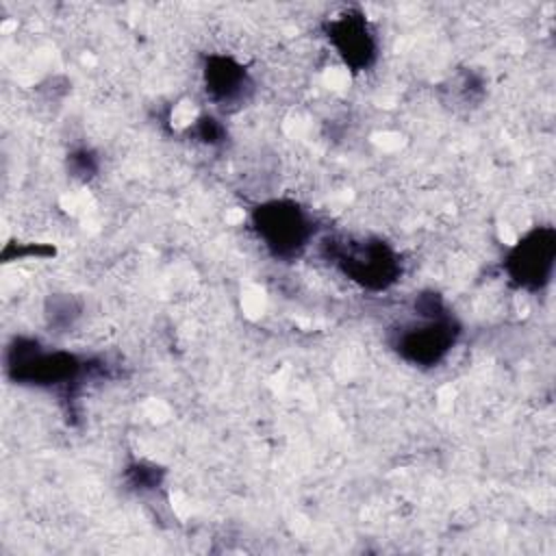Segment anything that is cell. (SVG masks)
Here are the masks:
<instances>
[{
	"mask_svg": "<svg viewBox=\"0 0 556 556\" xmlns=\"http://www.w3.org/2000/svg\"><path fill=\"white\" fill-rule=\"evenodd\" d=\"M252 219L258 239H263L276 256L298 254L311 237V219L295 202L274 200L261 204Z\"/></svg>",
	"mask_w": 556,
	"mask_h": 556,
	"instance_id": "6da1fadb",
	"label": "cell"
},
{
	"mask_svg": "<svg viewBox=\"0 0 556 556\" xmlns=\"http://www.w3.org/2000/svg\"><path fill=\"white\" fill-rule=\"evenodd\" d=\"M556 237L552 228H532L521 237L506 258L508 276L523 289L536 291L547 285L554 267Z\"/></svg>",
	"mask_w": 556,
	"mask_h": 556,
	"instance_id": "7a4b0ae2",
	"label": "cell"
},
{
	"mask_svg": "<svg viewBox=\"0 0 556 556\" xmlns=\"http://www.w3.org/2000/svg\"><path fill=\"white\" fill-rule=\"evenodd\" d=\"M454 337H456L454 324L450 319H443L439 313H434L428 321L406 328V332L400 334L397 350L402 352L404 358L413 363L434 365L452 348Z\"/></svg>",
	"mask_w": 556,
	"mask_h": 556,
	"instance_id": "3957f363",
	"label": "cell"
},
{
	"mask_svg": "<svg viewBox=\"0 0 556 556\" xmlns=\"http://www.w3.org/2000/svg\"><path fill=\"white\" fill-rule=\"evenodd\" d=\"M328 37L337 48V54L352 70H365L376 56V39L361 13H345L330 22Z\"/></svg>",
	"mask_w": 556,
	"mask_h": 556,
	"instance_id": "277c9868",
	"label": "cell"
},
{
	"mask_svg": "<svg viewBox=\"0 0 556 556\" xmlns=\"http://www.w3.org/2000/svg\"><path fill=\"white\" fill-rule=\"evenodd\" d=\"M343 269L367 287H387L395 280L397 256L380 241H369L343 256Z\"/></svg>",
	"mask_w": 556,
	"mask_h": 556,
	"instance_id": "5b68a950",
	"label": "cell"
},
{
	"mask_svg": "<svg viewBox=\"0 0 556 556\" xmlns=\"http://www.w3.org/2000/svg\"><path fill=\"white\" fill-rule=\"evenodd\" d=\"M204 85L206 93L217 104H230L243 98V91L248 89V74L245 67L230 56H208L204 65Z\"/></svg>",
	"mask_w": 556,
	"mask_h": 556,
	"instance_id": "8992f818",
	"label": "cell"
}]
</instances>
